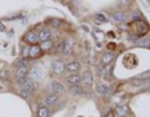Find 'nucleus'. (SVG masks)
Segmentation results:
<instances>
[{"instance_id": "nucleus-4", "label": "nucleus", "mask_w": 150, "mask_h": 117, "mask_svg": "<svg viewBox=\"0 0 150 117\" xmlns=\"http://www.w3.org/2000/svg\"><path fill=\"white\" fill-rule=\"evenodd\" d=\"M38 36H39V41L44 43V41L50 40V37H51V34H50V31L48 30V29H43V30H41L39 34H38Z\"/></svg>"}, {"instance_id": "nucleus-16", "label": "nucleus", "mask_w": 150, "mask_h": 117, "mask_svg": "<svg viewBox=\"0 0 150 117\" xmlns=\"http://www.w3.org/2000/svg\"><path fill=\"white\" fill-rule=\"evenodd\" d=\"M26 74H28V67H20L16 71V77H18V80L23 77H26Z\"/></svg>"}, {"instance_id": "nucleus-25", "label": "nucleus", "mask_w": 150, "mask_h": 117, "mask_svg": "<svg viewBox=\"0 0 150 117\" xmlns=\"http://www.w3.org/2000/svg\"><path fill=\"white\" fill-rule=\"evenodd\" d=\"M138 78H139V80H147V78H150V71L144 72V74H140L139 76H138Z\"/></svg>"}, {"instance_id": "nucleus-9", "label": "nucleus", "mask_w": 150, "mask_h": 117, "mask_svg": "<svg viewBox=\"0 0 150 117\" xmlns=\"http://www.w3.org/2000/svg\"><path fill=\"white\" fill-rule=\"evenodd\" d=\"M80 81H81V77L78 74H72L68 76V82L72 83V85H78Z\"/></svg>"}, {"instance_id": "nucleus-29", "label": "nucleus", "mask_w": 150, "mask_h": 117, "mask_svg": "<svg viewBox=\"0 0 150 117\" xmlns=\"http://www.w3.org/2000/svg\"><path fill=\"white\" fill-rule=\"evenodd\" d=\"M6 30V28H5V25H4L1 21H0V31H5Z\"/></svg>"}, {"instance_id": "nucleus-14", "label": "nucleus", "mask_w": 150, "mask_h": 117, "mask_svg": "<svg viewBox=\"0 0 150 117\" xmlns=\"http://www.w3.org/2000/svg\"><path fill=\"white\" fill-rule=\"evenodd\" d=\"M70 92L75 96H79V95L83 94V89L79 85H73L72 87H70Z\"/></svg>"}, {"instance_id": "nucleus-31", "label": "nucleus", "mask_w": 150, "mask_h": 117, "mask_svg": "<svg viewBox=\"0 0 150 117\" xmlns=\"http://www.w3.org/2000/svg\"><path fill=\"white\" fill-rule=\"evenodd\" d=\"M3 90H4V89H3V86H1V85H0V91H3Z\"/></svg>"}, {"instance_id": "nucleus-1", "label": "nucleus", "mask_w": 150, "mask_h": 117, "mask_svg": "<svg viewBox=\"0 0 150 117\" xmlns=\"http://www.w3.org/2000/svg\"><path fill=\"white\" fill-rule=\"evenodd\" d=\"M41 54H43V50L39 45H33V46L29 49V57L30 58H38L41 56Z\"/></svg>"}, {"instance_id": "nucleus-12", "label": "nucleus", "mask_w": 150, "mask_h": 117, "mask_svg": "<svg viewBox=\"0 0 150 117\" xmlns=\"http://www.w3.org/2000/svg\"><path fill=\"white\" fill-rule=\"evenodd\" d=\"M114 54H111V52H108V54H105V55L103 56V64L104 65H108V64H110V62L114 60Z\"/></svg>"}, {"instance_id": "nucleus-24", "label": "nucleus", "mask_w": 150, "mask_h": 117, "mask_svg": "<svg viewBox=\"0 0 150 117\" xmlns=\"http://www.w3.org/2000/svg\"><path fill=\"white\" fill-rule=\"evenodd\" d=\"M31 92H33V91H28V90H22V91H20V96H22V97H24V98H28L29 96L31 95Z\"/></svg>"}, {"instance_id": "nucleus-22", "label": "nucleus", "mask_w": 150, "mask_h": 117, "mask_svg": "<svg viewBox=\"0 0 150 117\" xmlns=\"http://www.w3.org/2000/svg\"><path fill=\"white\" fill-rule=\"evenodd\" d=\"M95 20L99 23H106V18H105V15H103V14H97L95 15Z\"/></svg>"}, {"instance_id": "nucleus-3", "label": "nucleus", "mask_w": 150, "mask_h": 117, "mask_svg": "<svg viewBox=\"0 0 150 117\" xmlns=\"http://www.w3.org/2000/svg\"><path fill=\"white\" fill-rule=\"evenodd\" d=\"M64 70H65V66H64V64H63L61 61L56 60V61L53 62V71H54L55 74L61 75L63 72H64Z\"/></svg>"}, {"instance_id": "nucleus-32", "label": "nucleus", "mask_w": 150, "mask_h": 117, "mask_svg": "<svg viewBox=\"0 0 150 117\" xmlns=\"http://www.w3.org/2000/svg\"><path fill=\"white\" fill-rule=\"evenodd\" d=\"M149 1H150V0H149Z\"/></svg>"}, {"instance_id": "nucleus-2", "label": "nucleus", "mask_w": 150, "mask_h": 117, "mask_svg": "<svg viewBox=\"0 0 150 117\" xmlns=\"http://www.w3.org/2000/svg\"><path fill=\"white\" fill-rule=\"evenodd\" d=\"M25 41H26L28 44L36 45L39 43V36H38V34L34 31H29V32H26V35H25Z\"/></svg>"}, {"instance_id": "nucleus-18", "label": "nucleus", "mask_w": 150, "mask_h": 117, "mask_svg": "<svg viewBox=\"0 0 150 117\" xmlns=\"http://www.w3.org/2000/svg\"><path fill=\"white\" fill-rule=\"evenodd\" d=\"M136 46H139V47H148V46H150V40H148V39H141V40H139L136 43Z\"/></svg>"}, {"instance_id": "nucleus-7", "label": "nucleus", "mask_w": 150, "mask_h": 117, "mask_svg": "<svg viewBox=\"0 0 150 117\" xmlns=\"http://www.w3.org/2000/svg\"><path fill=\"white\" fill-rule=\"evenodd\" d=\"M83 81L85 82V85H93V74L90 72V71H85L84 74H83Z\"/></svg>"}, {"instance_id": "nucleus-19", "label": "nucleus", "mask_w": 150, "mask_h": 117, "mask_svg": "<svg viewBox=\"0 0 150 117\" xmlns=\"http://www.w3.org/2000/svg\"><path fill=\"white\" fill-rule=\"evenodd\" d=\"M112 19H114L115 23H123L125 18L122 12H115V14H112Z\"/></svg>"}, {"instance_id": "nucleus-15", "label": "nucleus", "mask_w": 150, "mask_h": 117, "mask_svg": "<svg viewBox=\"0 0 150 117\" xmlns=\"http://www.w3.org/2000/svg\"><path fill=\"white\" fill-rule=\"evenodd\" d=\"M47 24L51 25V26H55V28H59L60 25L64 24V21H61V20H58V19H54V18H51V19L47 20Z\"/></svg>"}, {"instance_id": "nucleus-13", "label": "nucleus", "mask_w": 150, "mask_h": 117, "mask_svg": "<svg viewBox=\"0 0 150 117\" xmlns=\"http://www.w3.org/2000/svg\"><path fill=\"white\" fill-rule=\"evenodd\" d=\"M58 95L56 94H53V95H49L47 98H45V103L47 105H53V103H55L58 101Z\"/></svg>"}, {"instance_id": "nucleus-28", "label": "nucleus", "mask_w": 150, "mask_h": 117, "mask_svg": "<svg viewBox=\"0 0 150 117\" xmlns=\"http://www.w3.org/2000/svg\"><path fill=\"white\" fill-rule=\"evenodd\" d=\"M115 47H116V45L115 44H109V45H108V49H109V50H115Z\"/></svg>"}, {"instance_id": "nucleus-27", "label": "nucleus", "mask_w": 150, "mask_h": 117, "mask_svg": "<svg viewBox=\"0 0 150 117\" xmlns=\"http://www.w3.org/2000/svg\"><path fill=\"white\" fill-rule=\"evenodd\" d=\"M118 112H119V114H125V112H126V107H123V106H120L119 108H118Z\"/></svg>"}, {"instance_id": "nucleus-30", "label": "nucleus", "mask_w": 150, "mask_h": 117, "mask_svg": "<svg viewBox=\"0 0 150 117\" xmlns=\"http://www.w3.org/2000/svg\"><path fill=\"white\" fill-rule=\"evenodd\" d=\"M105 117H114V114H112V111H109V112H108Z\"/></svg>"}, {"instance_id": "nucleus-8", "label": "nucleus", "mask_w": 150, "mask_h": 117, "mask_svg": "<svg viewBox=\"0 0 150 117\" xmlns=\"http://www.w3.org/2000/svg\"><path fill=\"white\" fill-rule=\"evenodd\" d=\"M30 77L31 80H40L41 78V69L40 67H34L30 71Z\"/></svg>"}, {"instance_id": "nucleus-5", "label": "nucleus", "mask_w": 150, "mask_h": 117, "mask_svg": "<svg viewBox=\"0 0 150 117\" xmlns=\"http://www.w3.org/2000/svg\"><path fill=\"white\" fill-rule=\"evenodd\" d=\"M22 90H28V91H34L35 89V82L31 80V78H28L26 81H25L24 83H22Z\"/></svg>"}, {"instance_id": "nucleus-11", "label": "nucleus", "mask_w": 150, "mask_h": 117, "mask_svg": "<svg viewBox=\"0 0 150 117\" xmlns=\"http://www.w3.org/2000/svg\"><path fill=\"white\" fill-rule=\"evenodd\" d=\"M61 50H63V54H64L65 56H68L70 54V51H72V43H70V41H65V43H63Z\"/></svg>"}, {"instance_id": "nucleus-26", "label": "nucleus", "mask_w": 150, "mask_h": 117, "mask_svg": "<svg viewBox=\"0 0 150 117\" xmlns=\"http://www.w3.org/2000/svg\"><path fill=\"white\" fill-rule=\"evenodd\" d=\"M143 80H139V78H135V80H131V85H134V86H141L143 85Z\"/></svg>"}, {"instance_id": "nucleus-17", "label": "nucleus", "mask_w": 150, "mask_h": 117, "mask_svg": "<svg viewBox=\"0 0 150 117\" xmlns=\"http://www.w3.org/2000/svg\"><path fill=\"white\" fill-rule=\"evenodd\" d=\"M40 47H41V50H43V51H49V50H51V47H53V43H51L50 40L44 41V43L40 45Z\"/></svg>"}, {"instance_id": "nucleus-6", "label": "nucleus", "mask_w": 150, "mask_h": 117, "mask_svg": "<svg viewBox=\"0 0 150 117\" xmlns=\"http://www.w3.org/2000/svg\"><path fill=\"white\" fill-rule=\"evenodd\" d=\"M66 70L75 74V72H78V71L80 70V64H79V62H75V61L69 62V64L66 65Z\"/></svg>"}, {"instance_id": "nucleus-23", "label": "nucleus", "mask_w": 150, "mask_h": 117, "mask_svg": "<svg viewBox=\"0 0 150 117\" xmlns=\"http://www.w3.org/2000/svg\"><path fill=\"white\" fill-rule=\"evenodd\" d=\"M16 67H18V69H20V67H28V61L25 60V58L20 60L18 64H16Z\"/></svg>"}, {"instance_id": "nucleus-20", "label": "nucleus", "mask_w": 150, "mask_h": 117, "mask_svg": "<svg viewBox=\"0 0 150 117\" xmlns=\"http://www.w3.org/2000/svg\"><path fill=\"white\" fill-rule=\"evenodd\" d=\"M97 91L100 95H106L108 92H109V89H108V86H105V85H98Z\"/></svg>"}, {"instance_id": "nucleus-21", "label": "nucleus", "mask_w": 150, "mask_h": 117, "mask_svg": "<svg viewBox=\"0 0 150 117\" xmlns=\"http://www.w3.org/2000/svg\"><path fill=\"white\" fill-rule=\"evenodd\" d=\"M39 117H48L49 116V110H48V107H45V106H41L39 108Z\"/></svg>"}, {"instance_id": "nucleus-10", "label": "nucleus", "mask_w": 150, "mask_h": 117, "mask_svg": "<svg viewBox=\"0 0 150 117\" xmlns=\"http://www.w3.org/2000/svg\"><path fill=\"white\" fill-rule=\"evenodd\" d=\"M51 89H53V91H54V94H60V92H63L64 91V86L61 85L60 82H58V81H54L53 83H51Z\"/></svg>"}]
</instances>
